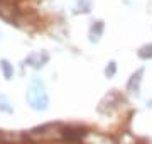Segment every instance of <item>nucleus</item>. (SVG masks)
<instances>
[{
  "instance_id": "2",
  "label": "nucleus",
  "mask_w": 152,
  "mask_h": 144,
  "mask_svg": "<svg viewBox=\"0 0 152 144\" xmlns=\"http://www.w3.org/2000/svg\"><path fill=\"white\" fill-rule=\"evenodd\" d=\"M17 17H19L17 7L7 0H0V19L7 21L12 26H17Z\"/></svg>"
},
{
  "instance_id": "6",
  "label": "nucleus",
  "mask_w": 152,
  "mask_h": 144,
  "mask_svg": "<svg viewBox=\"0 0 152 144\" xmlns=\"http://www.w3.org/2000/svg\"><path fill=\"white\" fill-rule=\"evenodd\" d=\"M63 139L69 141V143H78V141H83L85 136H86V129H81V127H66L63 129Z\"/></svg>"
},
{
  "instance_id": "11",
  "label": "nucleus",
  "mask_w": 152,
  "mask_h": 144,
  "mask_svg": "<svg viewBox=\"0 0 152 144\" xmlns=\"http://www.w3.org/2000/svg\"><path fill=\"white\" fill-rule=\"evenodd\" d=\"M0 112H5V114H12V105L10 102L7 100V97H4V95H0Z\"/></svg>"
},
{
  "instance_id": "10",
  "label": "nucleus",
  "mask_w": 152,
  "mask_h": 144,
  "mask_svg": "<svg viewBox=\"0 0 152 144\" xmlns=\"http://www.w3.org/2000/svg\"><path fill=\"white\" fill-rule=\"evenodd\" d=\"M137 54H139V58H142V60H152V44L142 46Z\"/></svg>"
},
{
  "instance_id": "7",
  "label": "nucleus",
  "mask_w": 152,
  "mask_h": 144,
  "mask_svg": "<svg viewBox=\"0 0 152 144\" xmlns=\"http://www.w3.org/2000/svg\"><path fill=\"white\" fill-rule=\"evenodd\" d=\"M102 34H103V22L102 21H95L91 24V27H90V41L91 43H98L100 37H102Z\"/></svg>"
},
{
  "instance_id": "13",
  "label": "nucleus",
  "mask_w": 152,
  "mask_h": 144,
  "mask_svg": "<svg viewBox=\"0 0 152 144\" xmlns=\"http://www.w3.org/2000/svg\"><path fill=\"white\" fill-rule=\"evenodd\" d=\"M0 37H2V32H0Z\"/></svg>"
},
{
  "instance_id": "4",
  "label": "nucleus",
  "mask_w": 152,
  "mask_h": 144,
  "mask_svg": "<svg viewBox=\"0 0 152 144\" xmlns=\"http://www.w3.org/2000/svg\"><path fill=\"white\" fill-rule=\"evenodd\" d=\"M120 102V95L115 92V90H112L110 93L105 95V98L100 102V105H98V112H102V114H105V112L112 110V109H115L117 107V104Z\"/></svg>"
},
{
  "instance_id": "8",
  "label": "nucleus",
  "mask_w": 152,
  "mask_h": 144,
  "mask_svg": "<svg viewBox=\"0 0 152 144\" xmlns=\"http://www.w3.org/2000/svg\"><path fill=\"white\" fill-rule=\"evenodd\" d=\"M0 70L4 73V78H5V80H10V78L14 76V66H12L7 60H0Z\"/></svg>"
},
{
  "instance_id": "9",
  "label": "nucleus",
  "mask_w": 152,
  "mask_h": 144,
  "mask_svg": "<svg viewBox=\"0 0 152 144\" xmlns=\"http://www.w3.org/2000/svg\"><path fill=\"white\" fill-rule=\"evenodd\" d=\"M93 0H78L76 2V12H81V14H88L91 10Z\"/></svg>"
},
{
  "instance_id": "1",
  "label": "nucleus",
  "mask_w": 152,
  "mask_h": 144,
  "mask_svg": "<svg viewBox=\"0 0 152 144\" xmlns=\"http://www.w3.org/2000/svg\"><path fill=\"white\" fill-rule=\"evenodd\" d=\"M26 97H27L29 105L32 107L34 110L44 112L46 109H48V105H49V97H48V93H46L44 82L41 80V78H37V76L31 78Z\"/></svg>"
},
{
  "instance_id": "3",
  "label": "nucleus",
  "mask_w": 152,
  "mask_h": 144,
  "mask_svg": "<svg viewBox=\"0 0 152 144\" xmlns=\"http://www.w3.org/2000/svg\"><path fill=\"white\" fill-rule=\"evenodd\" d=\"M48 61H49V54L46 51H34V53H31V54L26 58V65H29V66L34 68V70H39V68H42Z\"/></svg>"
},
{
  "instance_id": "5",
  "label": "nucleus",
  "mask_w": 152,
  "mask_h": 144,
  "mask_svg": "<svg viewBox=\"0 0 152 144\" xmlns=\"http://www.w3.org/2000/svg\"><path fill=\"white\" fill-rule=\"evenodd\" d=\"M142 75H144V68H139L135 73H132L130 80H129V83H127V92H130V93L135 95V97H139V95H140Z\"/></svg>"
},
{
  "instance_id": "12",
  "label": "nucleus",
  "mask_w": 152,
  "mask_h": 144,
  "mask_svg": "<svg viewBox=\"0 0 152 144\" xmlns=\"http://www.w3.org/2000/svg\"><path fill=\"white\" fill-rule=\"evenodd\" d=\"M115 71H117V65H115V61H110L108 66L105 68V75H107V78H112L115 75Z\"/></svg>"
}]
</instances>
